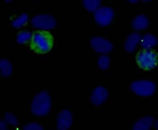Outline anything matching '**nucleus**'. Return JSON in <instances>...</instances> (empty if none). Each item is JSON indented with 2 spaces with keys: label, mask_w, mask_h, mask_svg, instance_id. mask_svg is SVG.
<instances>
[{
  "label": "nucleus",
  "mask_w": 158,
  "mask_h": 130,
  "mask_svg": "<svg viewBox=\"0 0 158 130\" xmlns=\"http://www.w3.org/2000/svg\"><path fill=\"white\" fill-rule=\"evenodd\" d=\"M109 97L108 90L104 87H95L90 96V102L96 106H99L106 101Z\"/></svg>",
  "instance_id": "nucleus-9"
},
{
  "label": "nucleus",
  "mask_w": 158,
  "mask_h": 130,
  "mask_svg": "<svg viewBox=\"0 0 158 130\" xmlns=\"http://www.w3.org/2000/svg\"><path fill=\"white\" fill-rule=\"evenodd\" d=\"M5 121H7L8 124L12 126H17L18 124V121L17 119V118L14 114L11 113H6L5 114Z\"/></svg>",
  "instance_id": "nucleus-19"
},
{
  "label": "nucleus",
  "mask_w": 158,
  "mask_h": 130,
  "mask_svg": "<svg viewBox=\"0 0 158 130\" xmlns=\"http://www.w3.org/2000/svg\"><path fill=\"white\" fill-rule=\"evenodd\" d=\"M72 115L69 110L64 109L58 114L56 128L58 130L69 129L72 125Z\"/></svg>",
  "instance_id": "nucleus-8"
},
{
  "label": "nucleus",
  "mask_w": 158,
  "mask_h": 130,
  "mask_svg": "<svg viewBox=\"0 0 158 130\" xmlns=\"http://www.w3.org/2000/svg\"><path fill=\"white\" fill-rule=\"evenodd\" d=\"M32 34L29 31H21L16 36V42L18 44H23L31 40Z\"/></svg>",
  "instance_id": "nucleus-17"
},
{
  "label": "nucleus",
  "mask_w": 158,
  "mask_h": 130,
  "mask_svg": "<svg viewBox=\"0 0 158 130\" xmlns=\"http://www.w3.org/2000/svg\"><path fill=\"white\" fill-rule=\"evenodd\" d=\"M132 27L137 31L147 29L149 26V19L143 14L135 16L132 21Z\"/></svg>",
  "instance_id": "nucleus-12"
},
{
  "label": "nucleus",
  "mask_w": 158,
  "mask_h": 130,
  "mask_svg": "<svg viewBox=\"0 0 158 130\" xmlns=\"http://www.w3.org/2000/svg\"><path fill=\"white\" fill-rule=\"evenodd\" d=\"M114 16V12L109 7H101L94 13L96 23L100 26H106L111 23Z\"/></svg>",
  "instance_id": "nucleus-6"
},
{
  "label": "nucleus",
  "mask_w": 158,
  "mask_h": 130,
  "mask_svg": "<svg viewBox=\"0 0 158 130\" xmlns=\"http://www.w3.org/2000/svg\"><path fill=\"white\" fill-rule=\"evenodd\" d=\"M141 1L143 2H150V1H152V0H141Z\"/></svg>",
  "instance_id": "nucleus-24"
},
{
  "label": "nucleus",
  "mask_w": 158,
  "mask_h": 130,
  "mask_svg": "<svg viewBox=\"0 0 158 130\" xmlns=\"http://www.w3.org/2000/svg\"><path fill=\"white\" fill-rule=\"evenodd\" d=\"M13 72V65L9 60L6 59H1L0 60V73L2 76L8 77Z\"/></svg>",
  "instance_id": "nucleus-14"
},
{
  "label": "nucleus",
  "mask_w": 158,
  "mask_h": 130,
  "mask_svg": "<svg viewBox=\"0 0 158 130\" xmlns=\"http://www.w3.org/2000/svg\"><path fill=\"white\" fill-rule=\"evenodd\" d=\"M4 1L5 2H7V3H8V2H11L12 1H13V0H4Z\"/></svg>",
  "instance_id": "nucleus-25"
},
{
  "label": "nucleus",
  "mask_w": 158,
  "mask_h": 130,
  "mask_svg": "<svg viewBox=\"0 0 158 130\" xmlns=\"http://www.w3.org/2000/svg\"><path fill=\"white\" fill-rule=\"evenodd\" d=\"M84 7L90 13H95L101 6V0H83Z\"/></svg>",
  "instance_id": "nucleus-15"
},
{
  "label": "nucleus",
  "mask_w": 158,
  "mask_h": 130,
  "mask_svg": "<svg viewBox=\"0 0 158 130\" xmlns=\"http://www.w3.org/2000/svg\"><path fill=\"white\" fill-rule=\"evenodd\" d=\"M28 20H29V15L26 13H23L12 21L11 25L14 28H20L26 25Z\"/></svg>",
  "instance_id": "nucleus-16"
},
{
  "label": "nucleus",
  "mask_w": 158,
  "mask_h": 130,
  "mask_svg": "<svg viewBox=\"0 0 158 130\" xmlns=\"http://www.w3.org/2000/svg\"><path fill=\"white\" fill-rule=\"evenodd\" d=\"M90 44L91 47L98 53H109L113 50V44L110 41L101 36H94L90 39Z\"/></svg>",
  "instance_id": "nucleus-7"
},
{
  "label": "nucleus",
  "mask_w": 158,
  "mask_h": 130,
  "mask_svg": "<svg viewBox=\"0 0 158 130\" xmlns=\"http://www.w3.org/2000/svg\"><path fill=\"white\" fill-rule=\"evenodd\" d=\"M54 39L52 34L44 30L34 31L30 40V47L38 54H47L53 47Z\"/></svg>",
  "instance_id": "nucleus-1"
},
{
  "label": "nucleus",
  "mask_w": 158,
  "mask_h": 130,
  "mask_svg": "<svg viewBox=\"0 0 158 130\" xmlns=\"http://www.w3.org/2000/svg\"><path fill=\"white\" fill-rule=\"evenodd\" d=\"M141 36L140 34L137 32H133L127 36L126 40H125L124 44L125 50L128 53H132L135 51V48L139 42H141Z\"/></svg>",
  "instance_id": "nucleus-10"
},
{
  "label": "nucleus",
  "mask_w": 158,
  "mask_h": 130,
  "mask_svg": "<svg viewBox=\"0 0 158 130\" xmlns=\"http://www.w3.org/2000/svg\"><path fill=\"white\" fill-rule=\"evenodd\" d=\"M138 66L145 71L152 70L158 63V55L151 50H144L139 52L136 55Z\"/></svg>",
  "instance_id": "nucleus-3"
},
{
  "label": "nucleus",
  "mask_w": 158,
  "mask_h": 130,
  "mask_svg": "<svg viewBox=\"0 0 158 130\" xmlns=\"http://www.w3.org/2000/svg\"><path fill=\"white\" fill-rule=\"evenodd\" d=\"M131 89L138 96L149 97L155 93L156 85L149 80H136L131 83Z\"/></svg>",
  "instance_id": "nucleus-4"
},
{
  "label": "nucleus",
  "mask_w": 158,
  "mask_h": 130,
  "mask_svg": "<svg viewBox=\"0 0 158 130\" xmlns=\"http://www.w3.org/2000/svg\"><path fill=\"white\" fill-rule=\"evenodd\" d=\"M7 123H6V121H3V120H1L0 121V129L2 130H6L7 129Z\"/></svg>",
  "instance_id": "nucleus-21"
},
{
  "label": "nucleus",
  "mask_w": 158,
  "mask_h": 130,
  "mask_svg": "<svg viewBox=\"0 0 158 130\" xmlns=\"http://www.w3.org/2000/svg\"><path fill=\"white\" fill-rule=\"evenodd\" d=\"M157 39L151 34H146L141 38V47L145 50H150L157 45Z\"/></svg>",
  "instance_id": "nucleus-13"
},
{
  "label": "nucleus",
  "mask_w": 158,
  "mask_h": 130,
  "mask_svg": "<svg viewBox=\"0 0 158 130\" xmlns=\"http://www.w3.org/2000/svg\"><path fill=\"white\" fill-rule=\"evenodd\" d=\"M155 126L156 129H158V120H157V121H156V122L155 124Z\"/></svg>",
  "instance_id": "nucleus-23"
},
{
  "label": "nucleus",
  "mask_w": 158,
  "mask_h": 130,
  "mask_svg": "<svg viewBox=\"0 0 158 130\" xmlns=\"http://www.w3.org/2000/svg\"><path fill=\"white\" fill-rule=\"evenodd\" d=\"M154 123L152 116H147L139 119L133 126V130H147L152 127Z\"/></svg>",
  "instance_id": "nucleus-11"
},
{
  "label": "nucleus",
  "mask_w": 158,
  "mask_h": 130,
  "mask_svg": "<svg viewBox=\"0 0 158 130\" xmlns=\"http://www.w3.org/2000/svg\"><path fill=\"white\" fill-rule=\"evenodd\" d=\"M31 24L33 27L42 30H50L56 28L57 21L53 16L49 14H39L34 16L31 20Z\"/></svg>",
  "instance_id": "nucleus-5"
},
{
  "label": "nucleus",
  "mask_w": 158,
  "mask_h": 130,
  "mask_svg": "<svg viewBox=\"0 0 158 130\" xmlns=\"http://www.w3.org/2000/svg\"><path fill=\"white\" fill-rule=\"evenodd\" d=\"M98 66L102 71H106L110 66V58L107 55H101L98 58Z\"/></svg>",
  "instance_id": "nucleus-18"
},
{
  "label": "nucleus",
  "mask_w": 158,
  "mask_h": 130,
  "mask_svg": "<svg viewBox=\"0 0 158 130\" xmlns=\"http://www.w3.org/2000/svg\"><path fill=\"white\" fill-rule=\"evenodd\" d=\"M51 108V97L49 92L41 91L32 100L31 111L36 116H44L49 113Z\"/></svg>",
  "instance_id": "nucleus-2"
},
{
  "label": "nucleus",
  "mask_w": 158,
  "mask_h": 130,
  "mask_svg": "<svg viewBox=\"0 0 158 130\" xmlns=\"http://www.w3.org/2000/svg\"><path fill=\"white\" fill-rule=\"evenodd\" d=\"M23 129L24 130H42L43 129V127H42V125H40V124L33 122L28 124L24 126L23 127Z\"/></svg>",
  "instance_id": "nucleus-20"
},
{
  "label": "nucleus",
  "mask_w": 158,
  "mask_h": 130,
  "mask_svg": "<svg viewBox=\"0 0 158 130\" xmlns=\"http://www.w3.org/2000/svg\"><path fill=\"white\" fill-rule=\"evenodd\" d=\"M127 1L129 2L132 3V4H135V3L138 2V1H139V0H127Z\"/></svg>",
  "instance_id": "nucleus-22"
}]
</instances>
